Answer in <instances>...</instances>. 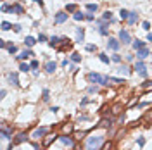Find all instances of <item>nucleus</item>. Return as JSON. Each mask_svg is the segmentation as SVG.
Returning a JSON list of instances; mask_svg holds the SVG:
<instances>
[{"label": "nucleus", "instance_id": "1", "mask_svg": "<svg viewBox=\"0 0 152 150\" xmlns=\"http://www.w3.org/2000/svg\"><path fill=\"white\" fill-rule=\"evenodd\" d=\"M88 81L93 83V85H102V86H107L111 81H109V76H104V74H99V72H88Z\"/></svg>", "mask_w": 152, "mask_h": 150}, {"label": "nucleus", "instance_id": "2", "mask_svg": "<svg viewBox=\"0 0 152 150\" xmlns=\"http://www.w3.org/2000/svg\"><path fill=\"white\" fill-rule=\"evenodd\" d=\"M104 145V136H90L87 140V150H99Z\"/></svg>", "mask_w": 152, "mask_h": 150}, {"label": "nucleus", "instance_id": "3", "mask_svg": "<svg viewBox=\"0 0 152 150\" xmlns=\"http://www.w3.org/2000/svg\"><path fill=\"white\" fill-rule=\"evenodd\" d=\"M133 69L137 71V72L142 76V78H147V76H149V72H147V67H145V62H143L142 59H138L137 62H135V67H133Z\"/></svg>", "mask_w": 152, "mask_h": 150}, {"label": "nucleus", "instance_id": "4", "mask_svg": "<svg viewBox=\"0 0 152 150\" xmlns=\"http://www.w3.org/2000/svg\"><path fill=\"white\" fill-rule=\"evenodd\" d=\"M118 36H119V41H121L123 45H128V43H132V35H130L126 30H121Z\"/></svg>", "mask_w": 152, "mask_h": 150}, {"label": "nucleus", "instance_id": "5", "mask_svg": "<svg viewBox=\"0 0 152 150\" xmlns=\"http://www.w3.org/2000/svg\"><path fill=\"white\" fill-rule=\"evenodd\" d=\"M119 47H121V41H119V40H116V38H109V41H107V49H109V50L118 52Z\"/></svg>", "mask_w": 152, "mask_h": 150}, {"label": "nucleus", "instance_id": "6", "mask_svg": "<svg viewBox=\"0 0 152 150\" xmlns=\"http://www.w3.org/2000/svg\"><path fill=\"white\" fill-rule=\"evenodd\" d=\"M68 21V12H57L54 17V24H62Z\"/></svg>", "mask_w": 152, "mask_h": 150}, {"label": "nucleus", "instance_id": "7", "mask_svg": "<svg viewBox=\"0 0 152 150\" xmlns=\"http://www.w3.org/2000/svg\"><path fill=\"white\" fill-rule=\"evenodd\" d=\"M59 140H61V143L66 145L68 149H73V147H74V140H73L71 136H66V135H64V136H59Z\"/></svg>", "mask_w": 152, "mask_h": 150}, {"label": "nucleus", "instance_id": "8", "mask_svg": "<svg viewBox=\"0 0 152 150\" xmlns=\"http://www.w3.org/2000/svg\"><path fill=\"white\" fill-rule=\"evenodd\" d=\"M47 133V128L45 126H41V128H36V130L33 131V135H31V138H35V140H40L41 136Z\"/></svg>", "mask_w": 152, "mask_h": 150}, {"label": "nucleus", "instance_id": "9", "mask_svg": "<svg viewBox=\"0 0 152 150\" xmlns=\"http://www.w3.org/2000/svg\"><path fill=\"white\" fill-rule=\"evenodd\" d=\"M30 57H35V54H33V50L26 49V50H23V52H21V55H17L16 59H17V60H24V59H30Z\"/></svg>", "mask_w": 152, "mask_h": 150}, {"label": "nucleus", "instance_id": "10", "mask_svg": "<svg viewBox=\"0 0 152 150\" xmlns=\"http://www.w3.org/2000/svg\"><path fill=\"white\" fill-rule=\"evenodd\" d=\"M2 138L4 140H10L12 138V130L7 128V126H2Z\"/></svg>", "mask_w": 152, "mask_h": 150}, {"label": "nucleus", "instance_id": "11", "mask_svg": "<svg viewBox=\"0 0 152 150\" xmlns=\"http://www.w3.org/2000/svg\"><path fill=\"white\" fill-rule=\"evenodd\" d=\"M9 81H10V85L19 86V78H17V72H9Z\"/></svg>", "mask_w": 152, "mask_h": 150}, {"label": "nucleus", "instance_id": "12", "mask_svg": "<svg viewBox=\"0 0 152 150\" xmlns=\"http://www.w3.org/2000/svg\"><path fill=\"white\" fill-rule=\"evenodd\" d=\"M147 55H151V50L149 49H142V50H137V57H138V59H145V57H147Z\"/></svg>", "mask_w": 152, "mask_h": 150}, {"label": "nucleus", "instance_id": "13", "mask_svg": "<svg viewBox=\"0 0 152 150\" xmlns=\"http://www.w3.org/2000/svg\"><path fill=\"white\" fill-rule=\"evenodd\" d=\"M12 14H17V16L24 14V9H23V5H19V4H12Z\"/></svg>", "mask_w": 152, "mask_h": 150}, {"label": "nucleus", "instance_id": "14", "mask_svg": "<svg viewBox=\"0 0 152 150\" xmlns=\"http://www.w3.org/2000/svg\"><path fill=\"white\" fill-rule=\"evenodd\" d=\"M83 40H85V30H83V28H78V30H76V41L81 43Z\"/></svg>", "mask_w": 152, "mask_h": 150}, {"label": "nucleus", "instance_id": "15", "mask_svg": "<svg viewBox=\"0 0 152 150\" xmlns=\"http://www.w3.org/2000/svg\"><path fill=\"white\" fill-rule=\"evenodd\" d=\"M145 45H147V43H145V41H142V40H135V41H133V49H135V50H142V49H147Z\"/></svg>", "mask_w": 152, "mask_h": 150}, {"label": "nucleus", "instance_id": "16", "mask_svg": "<svg viewBox=\"0 0 152 150\" xmlns=\"http://www.w3.org/2000/svg\"><path fill=\"white\" fill-rule=\"evenodd\" d=\"M55 69H57V64H55V62H47V64H45V71H47L49 74H52Z\"/></svg>", "mask_w": 152, "mask_h": 150}, {"label": "nucleus", "instance_id": "17", "mask_svg": "<svg viewBox=\"0 0 152 150\" xmlns=\"http://www.w3.org/2000/svg\"><path fill=\"white\" fill-rule=\"evenodd\" d=\"M97 31L100 33L102 36H107V35H109V26H107V24H102V26L97 28Z\"/></svg>", "mask_w": 152, "mask_h": 150}, {"label": "nucleus", "instance_id": "18", "mask_svg": "<svg viewBox=\"0 0 152 150\" xmlns=\"http://www.w3.org/2000/svg\"><path fill=\"white\" fill-rule=\"evenodd\" d=\"M137 21H138V14H137L135 10H132V12H130V17H128V24H135Z\"/></svg>", "mask_w": 152, "mask_h": 150}, {"label": "nucleus", "instance_id": "19", "mask_svg": "<svg viewBox=\"0 0 152 150\" xmlns=\"http://www.w3.org/2000/svg\"><path fill=\"white\" fill-rule=\"evenodd\" d=\"M61 41H62V38H59V36H52L50 40H49V45H50L52 49H54V47H57Z\"/></svg>", "mask_w": 152, "mask_h": 150}, {"label": "nucleus", "instance_id": "20", "mask_svg": "<svg viewBox=\"0 0 152 150\" xmlns=\"http://www.w3.org/2000/svg\"><path fill=\"white\" fill-rule=\"evenodd\" d=\"M35 43H36V40H35L33 36H26V38H24V45H26L28 49H31V47H33Z\"/></svg>", "mask_w": 152, "mask_h": 150}, {"label": "nucleus", "instance_id": "21", "mask_svg": "<svg viewBox=\"0 0 152 150\" xmlns=\"http://www.w3.org/2000/svg\"><path fill=\"white\" fill-rule=\"evenodd\" d=\"M28 140V136H26V133H19L17 136H16V140H14V143H23V141Z\"/></svg>", "mask_w": 152, "mask_h": 150}, {"label": "nucleus", "instance_id": "22", "mask_svg": "<svg viewBox=\"0 0 152 150\" xmlns=\"http://www.w3.org/2000/svg\"><path fill=\"white\" fill-rule=\"evenodd\" d=\"M118 71H119L121 74H124V76H128V74L132 72V71H130V67H128L126 64H124V66H119V67H118Z\"/></svg>", "mask_w": 152, "mask_h": 150}, {"label": "nucleus", "instance_id": "23", "mask_svg": "<svg viewBox=\"0 0 152 150\" xmlns=\"http://www.w3.org/2000/svg\"><path fill=\"white\" fill-rule=\"evenodd\" d=\"M102 19L109 21V22H114V19H112V12H109V10H105V12L102 14Z\"/></svg>", "mask_w": 152, "mask_h": 150}, {"label": "nucleus", "instance_id": "24", "mask_svg": "<svg viewBox=\"0 0 152 150\" xmlns=\"http://www.w3.org/2000/svg\"><path fill=\"white\" fill-rule=\"evenodd\" d=\"M19 69L23 71V72H28V71L31 69V64H28V62H21V64H19Z\"/></svg>", "mask_w": 152, "mask_h": 150}, {"label": "nucleus", "instance_id": "25", "mask_svg": "<svg viewBox=\"0 0 152 150\" xmlns=\"http://www.w3.org/2000/svg\"><path fill=\"white\" fill-rule=\"evenodd\" d=\"M119 17H121L123 21H128V17H130V12H128L126 9H121V10H119Z\"/></svg>", "mask_w": 152, "mask_h": 150}, {"label": "nucleus", "instance_id": "26", "mask_svg": "<svg viewBox=\"0 0 152 150\" xmlns=\"http://www.w3.org/2000/svg\"><path fill=\"white\" fill-rule=\"evenodd\" d=\"M12 26H14V24H10V22H7V21H2V31L12 30Z\"/></svg>", "mask_w": 152, "mask_h": 150}, {"label": "nucleus", "instance_id": "27", "mask_svg": "<svg viewBox=\"0 0 152 150\" xmlns=\"http://www.w3.org/2000/svg\"><path fill=\"white\" fill-rule=\"evenodd\" d=\"M73 17H74V21H83V19H85V14H83V12H80V10H76Z\"/></svg>", "mask_w": 152, "mask_h": 150}, {"label": "nucleus", "instance_id": "28", "mask_svg": "<svg viewBox=\"0 0 152 150\" xmlns=\"http://www.w3.org/2000/svg\"><path fill=\"white\" fill-rule=\"evenodd\" d=\"M0 10H2V12H10V14H12V5H9V4H2Z\"/></svg>", "mask_w": 152, "mask_h": 150}, {"label": "nucleus", "instance_id": "29", "mask_svg": "<svg viewBox=\"0 0 152 150\" xmlns=\"http://www.w3.org/2000/svg\"><path fill=\"white\" fill-rule=\"evenodd\" d=\"M71 60L78 64V62H81V55L78 54V52H74V54H71Z\"/></svg>", "mask_w": 152, "mask_h": 150}, {"label": "nucleus", "instance_id": "30", "mask_svg": "<svg viewBox=\"0 0 152 150\" xmlns=\"http://www.w3.org/2000/svg\"><path fill=\"white\" fill-rule=\"evenodd\" d=\"M109 81L114 83V85H123L124 83V80H121V78H112V76H109Z\"/></svg>", "mask_w": 152, "mask_h": 150}, {"label": "nucleus", "instance_id": "31", "mask_svg": "<svg viewBox=\"0 0 152 150\" xmlns=\"http://www.w3.org/2000/svg\"><path fill=\"white\" fill-rule=\"evenodd\" d=\"M41 99H43V102H47V100L50 99V91L47 90V88H45V90L41 91Z\"/></svg>", "mask_w": 152, "mask_h": 150}, {"label": "nucleus", "instance_id": "32", "mask_svg": "<svg viewBox=\"0 0 152 150\" xmlns=\"http://www.w3.org/2000/svg\"><path fill=\"white\" fill-rule=\"evenodd\" d=\"M111 60H112V62H116V64H121V55H119V54H114V55H112V57H111Z\"/></svg>", "mask_w": 152, "mask_h": 150}, {"label": "nucleus", "instance_id": "33", "mask_svg": "<svg viewBox=\"0 0 152 150\" xmlns=\"http://www.w3.org/2000/svg\"><path fill=\"white\" fill-rule=\"evenodd\" d=\"M87 9H88V12H95L99 9V5L97 4H87Z\"/></svg>", "mask_w": 152, "mask_h": 150}, {"label": "nucleus", "instance_id": "34", "mask_svg": "<svg viewBox=\"0 0 152 150\" xmlns=\"http://www.w3.org/2000/svg\"><path fill=\"white\" fill-rule=\"evenodd\" d=\"M99 59H100L102 62H104V64H109V62H111V59H109V57H107L105 54H99Z\"/></svg>", "mask_w": 152, "mask_h": 150}, {"label": "nucleus", "instance_id": "35", "mask_svg": "<svg viewBox=\"0 0 152 150\" xmlns=\"http://www.w3.org/2000/svg\"><path fill=\"white\" fill-rule=\"evenodd\" d=\"M55 138H57L55 135H54V136H52V135H50V136H47V138H45V141H43V145H50V143L55 140Z\"/></svg>", "mask_w": 152, "mask_h": 150}, {"label": "nucleus", "instance_id": "36", "mask_svg": "<svg viewBox=\"0 0 152 150\" xmlns=\"http://www.w3.org/2000/svg\"><path fill=\"white\" fill-rule=\"evenodd\" d=\"M66 12H76V5L74 4H68L66 5Z\"/></svg>", "mask_w": 152, "mask_h": 150}, {"label": "nucleus", "instance_id": "37", "mask_svg": "<svg viewBox=\"0 0 152 150\" xmlns=\"http://www.w3.org/2000/svg\"><path fill=\"white\" fill-rule=\"evenodd\" d=\"M111 124H112V119H102L100 121V126H105V128L111 126Z\"/></svg>", "mask_w": 152, "mask_h": 150}, {"label": "nucleus", "instance_id": "38", "mask_svg": "<svg viewBox=\"0 0 152 150\" xmlns=\"http://www.w3.org/2000/svg\"><path fill=\"white\" fill-rule=\"evenodd\" d=\"M142 28L145 31H151V22H149V21H143V22H142Z\"/></svg>", "mask_w": 152, "mask_h": 150}, {"label": "nucleus", "instance_id": "39", "mask_svg": "<svg viewBox=\"0 0 152 150\" xmlns=\"http://www.w3.org/2000/svg\"><path fill=\"white\" fill-rule=\"evenodd\" d=\"M30 64H31V69H36V67L40 66V62H38V60H36V59H33V60H31V62H30Z\"/></svg>", "mask_w": 152, "mask_h": 150}, {"label": "nucleus", "instance_id": "40", "mask_svg": "<svg viewBox=\"0 0 152 150\" xmlns=\"http://www.w3.org/2000/svg\"><path fill=\"white\" fill-rule=\"evenodd\" d=\"M7 50H9V54H16V52H17L16 45H9V47H7Z\"/></svg>", "mask_w": 152, "mask_h": 150}, {"label": "nucleus", "instance_id": "41", "mask_svg": "<svg viewBox=\"0 0 152 150\" xmlns=\"http://www.w3.org/2000/svg\"><path fill=\"white\" fill-rule=\"evenodd\" d=\"M85 49L88 50V52H95V50H97V45H87Z\"/></svg>", "mask_w": 152, "mask_h": 150}, {"label": "nucleus", "instance_id": "42", "mask_svg": "<svg viewBox=\"0 0 152 150\" xmlns=\"http://www.w3.org/2000/svg\"><path fill=\"white\" fill-rule=\"evenodd\" d=\"M38 41H47V35H43V33H40V35H38Z\"/></svg>", "mask_w": 152, "mask_h": 150}, {"label": "nucleus", "instance_id": "43", "mask_svg": "<svg viewBox=\"0 0 152 150\" xmlns=\"http://www.w3.org/2000/svg\"><path fill=\"white\" fill-rule=\"evenodd\" d=\"M85 19L87 21H95V16H93V14H85Z\"/></svg>", "mask_w": 152, "mask_h": 150}, {"label": "nucleus", "instance_id": "44", "mask_svg": "<svg viewBox=\"0 0 152 150\" xmlns=\"http://www.w3.org/2000/svg\"><path fill=\"white\" fill-rule=\"evenodd\" d=\"M88 91H90V93H97V91H99V86H97V85H95V86H90Z\"/></svg>", "mask_w": 152, "mask_h": 150}, {"label": "nucleus", "instance_id": "45", "mask_svg": "<svg viewBox=\"0 0 152 150\" xmlns=\"http://www.w3.org/2000/svg\"><path fill=\"white\" fill-rule=\"evenodd\" d=\"M12 30L16 31V33H21V26H19V24H14V26H12Z\"/></svg>", "mask_w": 152, "mask_h": 150}, {"label": "nucleus", "instance_id": "46", "mask_svg": "<svg viewBox=\"0 0 152 150\" xmlns=\"http://www.w3.org/2000/svg\"><path fill=\"white\" fill-rule=\"evenodd\" d=\"M143 88H152V81H145L143 83Z\"/></svg>", "mask_w": 152, "mask_h": 150}, {"label": "nucleus", "instance_id": "47", "mask_svg": "<svg viewBox=\"0 0 152 150\" xmlns=\"http://www.w3.org/2000/svg\"><path fill=\"white\" fill-rule=\"evenodd\" d=\"M137 143H138L140 147H143V145H145V140H143V138H138V140H137Z\"/></svg>", "mask_w": 152, "mask_h": 150}, {"label": "nucleus", "instance_id": "48", "mask_svg": "<svg viewBox=\"0 0 152 150\" xmlns=\"http://www.w3.org/2000/svg\"><path fill=\"white\" fill-rule=\"evenodd\" d=\"M68 66H69V60L64 59V60H62V67H68Z\"/></svg>", "mask_w": 152, "mask_h": 150}, {"label": "nucleus", "instance_id": "49", "mask_svg": "<svg viewBox=\"0 0 152 150\" xmlns=\"http://www.w3.org/2000/svg\"><path fill=\"white\" fill-rule=\"evenodd\" d=\"M0 47H2V49H7L9 45H7V41H2V43H0Z\"/></svg>", "mask_w": 152, "mask_h": 150}, {"label": "nucleus", "instance_id": "50", "mask_svg": "<svg viewBox=\"0 0 152 150\" xmlns=\"http://www.w3.org/2000/svg\"><path fill=\"white\" fill-rule=\"evenodd\" d=\"M147 41H152V33H151V31L147 33Z\"/></svg>", "mask_w": 152, "mask_h": 150}, {"label": "nucleus", "instance_id": "51", "mask_svg": "<svg viewBox=\"0 0 152 150\" xmlns=\"http://www.w3.org/2000/svg\"><path fill=\"white\" fill-rule=\"evenodd\" d=\"M33 2H35V4H38L40 7H41V5H43V0H33Z\"/></svg>", "mask_w": 152, "mask_h": 150}]
</instances>
